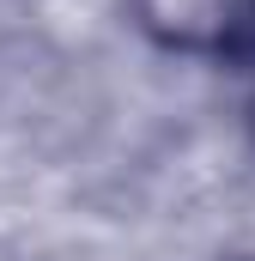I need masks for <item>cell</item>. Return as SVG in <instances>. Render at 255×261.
Listing matches in <instances>:
<instances>
[{
    "label": "cell",
    "mask_w": 255,
    "mask_h": 261,
    "mask_svg": "<svg viewBox=\"0 0 255 261\" xmlns=\"http://www.w3.org/2000/svg\"><path fill=\"white\" fill-rule=\"evenodd\" d=\"M128 18L164 55L213 67L255 61V0H128Z\"/></svg>",
    "instance_id": "6da1fadb"
},
{
    "label": "cell",
    "mask_w": 255,
    "mask_h": 261,
    "mask_svg": "<svg viewBox=\"0 0 255 261\" xmlns=\"http://www.w3.org/2000/svg\"><path fill=\"white\" fill-rule=\"evenodd\" d=\"M243 261H255V255H243Z\"/></svg>",
    "instance_id": "7a4b0ae2"
}]
</instances>
